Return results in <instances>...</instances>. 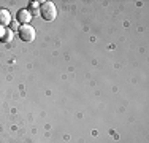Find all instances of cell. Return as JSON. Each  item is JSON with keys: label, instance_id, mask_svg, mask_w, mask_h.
I'll use <instances>...</instances> for the list:
<instances>
[{"label": "cell", "instance_id": "obj_2", "mask_svg": "<svg viewBox=\"0 0 149 143\" xmlns=\"http://www.w3.org/2000/svg\"><path fill=\"white\" fill-rule=\"evenodd\" d=\"M19 37H21V40H24V41H33L35 29L32 26H29V24H24V26L19 29Z\"/></svg>", "mask_w": 149, "mask_h": 143}, {"label": "cell", "instance_id": "obj_4", "mask_svg": "<svg viewBox=\"0 0 149 143\" xmlns=\"http://www.w3.org/2000/svg\"><path fill=\"white\" fill-rule=\"evenodd\" d=\"M10 21H11L10 11L5 8H0V26H6V24H10Z\"/></svg>", "mask_w": 149, "mask_h": 143}, {"label": "cell", "instance_id": "obj_5", "mask_svg": "<svg viewBox=\"0 0 149 143\" xmlns=\"http://www.w3.org/2000/svg\"><path fill=\"white\" fill-rule=\"evenodd\" d=\"M30 8L32 10H37V2H30Z\"/></svg>", "mask_w": 149, "mask_h": 143}, {"label": "cell", "instance_id": "obj_1", "mask_svg": "<svg viewBox=\"0 0 149 143\" xmlns=\"http://www.w3.org/2000/svg\"><path fill=\"white\" fill-rule=\"evenodd\" d=\"M40 13H41V16H43V19L54 21L56 16H57V8H56V5L52 2H43V5H41V8H40Z\"/></svg>", "mask_w": 149, "mask_h": 143}, {"label": "cell", "instance_id": "obj_3", "mask_svg": "<svg viewBox=\"0 0 149 143\" xmlns=\"http://www.w3.org/2000/svg\"><path fill=\"white\" fill-rule=\"evenodd\" d=\"M30 19H32L30 10H19V13H17V21L22 22V26H24V24H27Z\"/></svg>", "mask_w": 149, "mask_h": 143}]
</instances>
